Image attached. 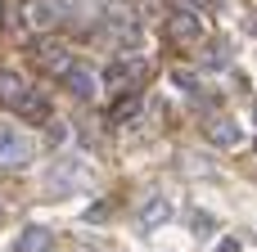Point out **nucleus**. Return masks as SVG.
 Returning a JSON list of instances; mask_svg holds the SVG:
<instances>
[{
  "mask_svg": "<svg viewBox=\"0 0 257 252\" xmlns=\"http://www.w3.org/2000/svg\"><path fill=\"white\" fill-rule=\"evenodd\" d=\"M45 180H50V194H68V189H77V180H90V167L77 158H59Z\"/></svg>",
  "mask_w": 257,
  "mask_h": 252,
  "instance_id": "1",
  "label": "nucleus"
},
{
  "mask_svg": "<svg viewBox=\"0 0 257 252\" xmlns=\"http://www.w3.org/2000/svg\"><path fill=\"white\" fill-rule=\"evenodd\" d=\"M27 158H32V144H27V135H23L18 126L0 122V167H23Z\"/></svg>",
  "mask_w": 257,
  "mask_h": 252,
  "instance_id": "2",
  "label": "nucleus"
},
{
  "mask_svg": "<svg viewBox=\"0 0 257 252\" xmlns=\"http://www.w3.org/2000/svg\"><path fill=\"white\" fill-rule=\"evenodd\" d=\"M199 32H203V23H199L190 9H176V14L167 18V36H172V41H199Z\"/></svg>",
  "mask_w": 257,
  "mask_h": 252,
  "instance_id": "3",
  "label": "nucleus"
},
{
  "mask_svg": "<svg viewBox=\"0 0 257 252\" xmlns=\"http://www.w3.org/2000/svg\"><path fill=\"white\" fill-rule=\"evenodd\" d=\"M63 77H68V90H72L77 99H95V72H90L86 63H72Z\"/></svg>",
  "mask_w": 257,
  "mask_h": 252,
  "instance_id": "4",
  "label": "nucleus"
},
{
  "mask_svg": "<svg viewBox=\"0 0 257 252\" xmlns=\"http://www.w3.org/2000/svg\"><path fill=\"white\" fill-rule=\"evenodd\" d=\"M203 135H208L212 144H239V126H235L230 117H208V122H203Z\"/></svg>",
  "mask_w": 257,
  "mask_h": 252,
  "instance_id": "5",
  "label": "nucleus"
},
{
  "mask_svg": "<svg viewBox=\"0 0 257 252\" xmlns=\"http://www.w3.org/2000/svg\"><path fill=\"white\" fill-rule=\"evenodd\" d=\"M14 108H18V113H23L27 122H54V113H50V104H45L41 95H32V90H27L23 99H14Z\"/></svg>",
  "mask_w": 257,
  "mask_h": 252,
  "instance_id": "6",
  "label": "nucleus"
},
{
  "mask_svg": "<svg viewBox=\"0 0 257 252\" xmlns=\"http://www.w3.org/2000/svg\"><path fill=\"white\" fill-rule=\"evenodd\" d=\"M172 221V203L167 198H149L145 207H140V225L145 230H158V225H167Z\"/></svg>",
  "mask_w": 257,
  "mask_h": 252,
  "instance_id": "7",
  "label": "nucleus"
},
{
  "mask_svg": "<svg viewBox=\"0 0 257 252\" xmlns=\"http://www.w3.org/2000/svg\"><path fill=\"white\" fill-rule=\"evenodd\" d=\"M14 252H50V230H45V225H27V230L18 234Z\"/></svg>",
  "mask_w": 257,
  "mask_h": 252,
  "instance_id": "8",
  "label": "nucleus"
},
{
  "mask_svg": "<svg viewBox=\"0 0 257 252\" xmlns=\"http://www.w3.org/2000/svg\"><path fill=\"white\" fill-rule=\"evenodd\" d=\"M27 18H32V27H54L59 23V0H32Z\"/></svg>",
  "mask_w": 257,
  "mask_h": 252,
  "instance_id": "9",
  "label": "nucleus"
},
{
  "mask_svg": "<svg viewBox=\"0 0 257 252\" xmlns=\"http://www.w3.org/2000/svg\"><path fill=\"white\" fill-rule=\"evenodd\" d=\"M41 68H45V72H68V68H72V59H68V50L45 45V50H41Z\"/></svg>",
  "mask_w": 257,
  "mask_h": 252,
  "instance_id": "10",
  "label": "nucleus"
},
{
  "mask_svg": "<svg viewBox=\"0 0 257 252\" xmlns=\"http://www.w3.org/2000/svg\"><path fill=\"white\" fill-rule=\"evenodd\" d=\"M136 68H140V63H108V68H104V86H108V90H122Z\"/></svg>",
  "mask_w": 257,
  "mask_h": 252,
  "instance_id": "11",
  "label": "nucleus"
},
{
  "mask_svg": "<svg viewBox=\"0 0 257 252\" xmlns=\"http://www.w3.org/2000/svg\"><path fill=\"white\" fill-rule=\"evenodd\" d=\"M190 230H194L199 239H212V234H217V216L203 212V207H190Z\"/></svg>",
  "mask_w": 257,
  "mask_h": 252,
  "instance_id": "12",
  "label": "nucleus"
},
{
  "mask_svg": "<svg viewBox=\"0 0 257 252\" xmlns=\"http://www.w3.org/2000/svg\"><path fill=\"white\" fill-rule=\"evenodd\" d=\"M23 95H27V90H23V77H18V72H0V99L14 104V99H23Z\"/></svg>",
  "mask_w": 257,
  "mask_h": 252,
  "instance_id": "13",
  "label": "nucleus"
},
{
  "mask_svg": "<svg viewBox=\"0 0 257 252\" xmlns=\"http://www.w3.org/2000/svg\"><path fill=\"white\" fill-rule=\"evenodd\" d=\"M230 59H235V50H230V45H212V50H208V68H226Z\"/></svg>",
  "mask_w": 257,
  "mask_h": 252,
  "instance_id": "14",
  "label": "nucleus"
},
{
  "mask_svg": "<svg viewBox=\"0 0 257 252\" xmlns=\"http://www.w3.org/2000/svg\"><path fill=\"white\" fill-rule=\"evenodd\" d=\"M136 108H140V99H136V95H126V99L113 108V122H131V117H136Z\"/></svg>",
  "mask_w": 257,
  "mask_h": 252,
  "instance_id": "15",
  "label": "nucleus"
},
{
  "mask_svg": "<svg viewBox=\"0 0 257 252\" xmlns=\"http://www.w3.org/2000/svg\"><path fill=\"white\" fill-rule=\"evenodd\" d=\"M172 81H176L185 95H199V81H194V72H172Z\"/></svg>",
  "mask_w": 257,
  "mask_h": 252,
  "instance_id": "16",
  "label": "nucleus"
},
{
  "mask_svg": "<svg viewBox=\"0 0 257 252\" xmlns=\"http://www.w3.org/2000/svg\"><path fill=\"white\" fill-rule=\"evenodd\" d=\"M45 140H50V144H63V140H68V126H63V122H50Z\"/></svg>",
  "mask_w": 257,
  "mask_h": 252,
  "instance_id": "17",
  "label": "nucleus"
},
{
  "mask_svg": "<svg viewBox=\"0 0 257 252\" xmlns=\"http://www.w3.org/2000/svg\"><path fill=\"white\" fill-rule=\"evenodd\" d=\"M217 252H239V239H221V243H217Z\"/></svg>",
  "mask_w": 257,
  "mask_h": 252,
  "instance_id": "18",
  "label": "nucleus"
},
{
  "mask_svg": "<svg viewBox=\"0 0 257 252\" xmlns=\"http://www.w3.org/2000/svg\"><path fill=\"white\" fill-rule=\"evenodd\" d=\"M253 32H257V14H253Z\"/></svg>",
  "mask_w": 257,
  "mask_h": 252,
  "instance_id": "19",
  "label": "nucleus"
}]
</instances>
